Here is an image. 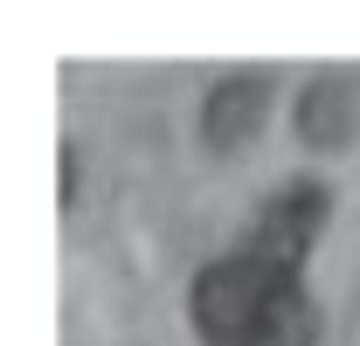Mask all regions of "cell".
Wrapping results in <instances>:
<instances>
[{"label": "cell", "mask_w": 360, "mask_h": 346, "mask_svg": "<svg viewBox=\"0 0 360 346\" xmlns=\"http://www.w3.org/2000/svg\"><path fill=\"white\" fill-rule=\"evenodd\" d=\"M187 319H194L201 346H319V305L305 277L250 257V250H229L194 277Z\"/></svg>", "instance_id": "obj_1"}, {"label": "cell", "mask_w": 360, "mask_h": 346, "mask_svg": "<svg viewBox=\"0 0 360 346\" xmlns=\"http://www.w3.org/2000/svg\"><path fill=\"white\" fill-rule=\"evenodd\" d=\"M326 222H333V187H326V180H284L264 208H257L243 250L277 263V270H291V277H305V263H312Z\"/></svg>", "instance_id": "obj_2"}, {"label": "cell", "mask_w": 360, "mask_h": 346, "mask_svg": "<svg viewBox=\"0 0 360 346\" xmlns=\"http://www.w3.org/2000/svg\"><path fill=\"white\" fill-rule=\"evenodd\" d=\"M264 111H270V77H222L201 97V139L215 153H236L243 139L264 132Z\"/></svg>", "instance_id": "obj_3"}, {"label": "cell", "mask_w": 360, "mask_h": 346, "mask_svg": "<svg viewBox=\"0 0 360 346\" xmlns=\"http://www.w3.org/2000/svg\"><path fill=\"white\" fill-rule=\"evenodd\" d=\"M347 125H354V90H347V77H319V84L298 97V139L340 146Z\"/></svg>", "instance_id": "obj_4"}]
</instances>
